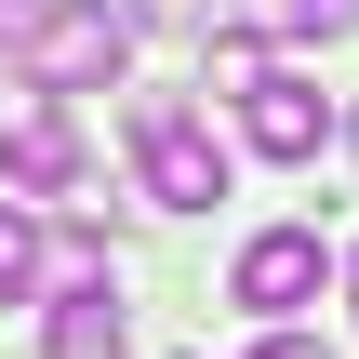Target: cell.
Listing matches in <instances>:
<instances>
[{"label": "cell", "mask_w": 359, "mask_h": 359, "mask_svg": "<svg viewBox=\"0 0 359 359\" xmlns=\"http://www.w3.org/2000/svg\"><path fill=\"white\" fill-rule=\"evenodd\" d=\"M13 67L40 80V93H120V67H133V13H107V0H40L27 13V40H13Z\"/></svg>", "instance_id": "6da1fadb"}, {"label": "cell", "mask_w": 359, "mask_h": 359, "mask_svg": "<svg viewBox=\"0 0 359 359\" xmlns=\"http://www.w3.org/2000/svg\"><path fill=\"white\" fill-rule=\"evenodd\" d=\"M0 173H13L27 200H80V187H93V160H80V120H67V93H40V80H27V93L0 107Z\"/></svg>", "instance_id": "7a4b0ae2"}, {"label": "cell", "mask_w": 359, "mask_h": 359, "mask_svg": "<svg viewBox=\"0 0 359 359\" xmlns=\"http://www.w3.org/2000/svg\"><path fill=\"white\" fill-rule=\"evenodd\" d=\"M320 280H333L320 226H253V240H240V266H226V306H253V320H293V306H320Z\"/></svg>", "instance_id": "3957f363"}, {"label": "cell", "mask_w": 359, "mask_h": 359, "mask_svg": "<svg viewBox=\"0 0 359 359\" xmlns=\"http://www.w3.org/2000/svg\"><path fill=\"white\" fill-rule=\"evenodd\" d=\"M133 173H147V200H160V213H213V200H226V147H213L187 107L133 133Z\"/></svg>", "instance_id": "277c9868"}, {"label": "cell", "mask_w": 359, "mask_h": 359, "mask_svg": "<svg viewBox=\"0 0 359 359\" xmlns=\"http://www.w3.org/2000/svg\"><path fill=\"white\" fill-rule=\"evenodd\" d=\"M240 133H253V160H320V147H333V93L293 80V67H266V80L240 93Z\"/></svg>", "instance_id": "5b68a950"}, {"label": "cell", "mask_w": 359, "mask_h": 359, "mask_svg": "<svg viewBox=\"0 0 359 359\" xmlns=\"http://www.w3.org/2000/svg\"><path fill=\"white\" fill-rule=\"evenodd\" d=\"M40 359H120V293L107 280H53L40 293Z\"/></svg>", "instance_id": "8992f818"}, {"label": "cell", "mask_w": 359, "mask_h": 359, "mask_svg": "<svg viewBox=\"0 0 359 359\" xmlns=\"http://www.w3.org/2000/svg\"><path fill=\"white\" fill-rule=\"evenodd\" d=\"M40 293H53V240L27 200H0V306H40Z\"/></svg>", "instance_id": "52a82bcc"}, {"label": "cell", "mask_w": 359, "mask_h": 359, "mask_svg": "<svg viewBox=\"0 0 359 359\" xmlns=\"http://www.w3.org/2000/svg\"><path fill=\"white\" fill-rule=\"evenodd\" d=\"M253 40H346L359 27V0H226Z\"/></svg>", "instance_id": "ba28073f"}, {"label": "cell", "mask_w": 359, "mask_h": 359, "mask_svg": "<svg viewBox=\"0 0 359 359\" xmlns=\"http://www.w3.org/2000/svg\"><path fill=\"white\" fill-rule=\"evenodd\" d=\"M120 13H133V27H173V40H200V27H213L226 0H120Z\"/></svg>", "instance_id": "9c48e42d"}, {"label": "cell", "mask_w": 359, "mask_h": 359, "mask_svg": "<svg viewBox=\"0 0 359 359\" xmlns=\"http://www.w3.org/2000/svg\"><path fill=\"white\" fill-rule=\"evenodd\" d=\"M253 359H333V346H320V333H266Z\"/></svg>", "instance_id": "30bf717a"}, {"label": "cell", "mask_w": 359, "mask_h": 359, "mask_svg": "<svg viewBox=\"0 0 359 359\" xmlns=\"http://www.w3.org/2000/svg\"><path fill=\"white\" fill-rule=\"evenodd\" d=\"M27 13H40V0H0V53H13V40H27Z\"/></svg>", "instance_id": "8fae6325"}, {"label": "cell", "mask_w": 359, "mask_h": 359, "mask_svg": "<svg viewBox=\"0 0 359 359\" xmlns=\"http://www.w3.org/2000/svg\"><path fill=\"white\" fill-rule=\"evenodd\" d=\"M333 133H346V147H359V107H333Z\"/></svg>", "instance_id": "7c38bea8"}, {"label": "cell", "mask_w": 359, "mask_h": 359, "mask_svg": "<svg viewBox=\"0 0 359 359\" xmlns=\"http://www.w3.org/2000/svg\"><path fill=\"white\" fill-rule=\"evenodd\" d=\"M346 306H359V253H346Z\"/></svg>", "instance_id": "4fadbf2b"}]
</instances>
